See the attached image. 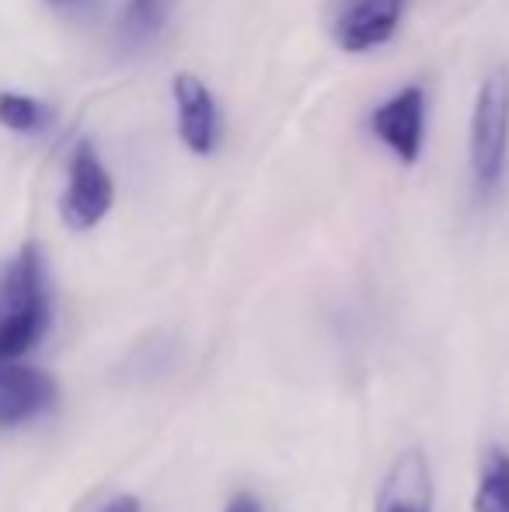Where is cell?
I'll list each match as a JSON object with an SVG mask.
<instances>
[{"instance_id":"obj_2","label":"cell","mask_w":509,"mask_h":512,"mask_svg":"<svg viewBox=\"0 0 509 512\" xmlns=\"http://www.w3.org/2000/svg\"><path fill=\"white\" fill-rule=\"evenodd\" d=\"M468 161H471L475 199L485 203L503 185L506 164H509V67L506 63H496L475 91Z\"/></svg>"},{"instance_id":"obj_14","label":"cell","mask_w":509,"mask_h":512,"mask_svg":"<svg viewBox=\"0 0 509 512\" xmlns=\"http://www.w3.org/2000/svg\"><path fill=\"white\" fill-rule=\"evenodd\" d=\"M49 4H56V7H74V4H81V0H49Z\"/></svg>"},{"instance_id":"obj_12","label":"cell","mask_w":509,"mask_h":512,"mask_svg":"<svg viewBox=\"0 0 509 512\" xmlns=\"http://www.w3.org/2000/svg\"><path fill=\"white\" fill-rule=\"evenodd\" d=\"M224 512H265V506H262V499H255L252 492H238L224 506Z\"/></svg>"},{"instance_id":"obj_11","label":"cell","mask_w":509,"mask_h":512,"mask_svg":"<svg viewBox=\"0 0 509 512\" xmlns=\"http://www.w3.org/2000/svg\"><path fill=\"white\" fill-rule=\"evenodd\" d=\"M0 122L14 133H39L53 122L46 102L32 95H18V91H0Z\"/></svg>"},{"instance_id":"obj_5","label":"cell","mask_w":509,"mask_h":512,"mask_svg":"<svg viewBox=\"0 0 509 512\" xmlns=\"http://www.w3.org/2000/svg\"><path fill=\"white\" fill-rule=\"evenodd\" d=\"M405 0H332V39L346 53H367L374 46H384L401 21Z\"/></svg>"},{"instance_id":"obj_3","label":"cell","mask_w":509,"mask_h":512,"mask_svg":"<svg viewBox=\"0 0 509 512\" xmlns=\"http://www.w3.org/2000/svg\"><path fill=\"white\" fill-rule=\"evenodd\" d=\"M116 199V182H112L109 168H105L102 154L91 140H77L70 150L67 164V189L60 199V213L67 227L91 230L105 220Z\"/></svg>"},{"instance_id":"obj_1","label":"cell","mask_w":509,"mask_h":512,"mask_svg":"<svg viewBox=\"0 0 509 512\" xmlns=\"http://www.w3.org/2000/svg\"><path fill=\"white\" fill-rule=\"evenodd\" d=\"M49 283L46 262L35 244H25L11 262L4 279V307H0V363H18L49 331Z\"/></svg>"},{"instance_id":"obj_10","label":"cell","mask_w":509,"mask_h":512,"mask_svg":"<svg viewBox=\"0 0 509 512\" xmlns=\"http://www.w3.org/2000/svg\"><path fill=\"white\" fill-rule=\"evenodd\" d=\"M171 4L175 0H126V11H123L126 42H133V46L154 42L164 32V25H168Z\"/></svg>"},{"instance_id":"obj_9","label":"cell","mask_w":509,"mask_h":512,"mask_svg":"<svg viewBox=\"0 0 509 512\" xmlns=\"http://www.w3.org/2000/svg\"><path fill=\"white\" fill-rule=\"evenodd\" d=\"M475 512H509V450L489 446L475 492Z\"/></svg>"},{"instance_id":"obj_6","label":"cell","mask_w":509,"mask_h":512,"mask_svg":"<svg viewBox=\"0 0 509 512\" xmlns=\"http://www.w3.org/2000/svg\"><path fill=\"white\" fill-rule=\"evenodd\" d=\"M171 95H175V108H178V136H182L185 147L199 157L217 154L220 133H224L217 95L196 74H175Z\"/></svg>"},{"instance_id":"obj_7","label":"cell","mask_w":509,"mask_h":512,"mask_svg":"<svg viewBox=\"0 0 509 512\" xmlns=\"http://www.w3.org/2000/svg\"><path fill=\"white\" fill-rule=\"evenodd\" d=\"M60 387L46 370L28 363H0V429H14L56 401Z\"/></svg>"},{"instance_id":"obj_8","label":"cell","mask_w":509,"mask_h":512,"mask_svg":"<svg viewBox=\"0 0 509 512\" xmlns=\"http://www.w3.org/2000/svg\"><path fill=\"white\" fill-rule=\"evenodd\" d=\"M377 512H433V471L422 450H405L387 471Z\"/></svg>"},{"instance_id":"obj_4","label":"cell","mask_w":509,"mask_h":512,"mask_svg":"<svg viewBox=\"0 0 509 512\" xmlns=\"http://www.w3.org/2000/svg\"><path fill=\"white\" fill-rule=\"evenodd\" d=\"M370 133L398 157L401 164H415L426 140V91L422 84H405L370 112Z\"/></svg>"},{"instance_id":"obj_13","label":"cell","mask_w":509,"mask_h":512,"mask_svg":"<svg viewBox=\"0 0 509 512\" xmlns=\"http://www.w3.org/2000/svg\"><path fill=\"white\" fill-rule=\"evenodd\" d=\"M102 512H143V506H140V499H133V495H123V499H112Z\"/></svg>"}]
</instances>
